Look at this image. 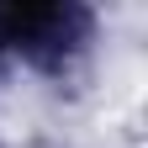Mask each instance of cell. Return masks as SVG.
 I'll list each match as a JSON object with an SVG mask.
<instances>
[{"instance_id":"obj_1","label":"cell","mask_w":148,"mask_h":148,"mask_svg":"<svg viewBox=\"0 0 148 148\" xmlns=\"http://www.w3.org/2000/svg\"><path fill=\"white\" fill-rule=\"evenodd\" d=\"M79 11L64 5H0V42H48L53 32H69Z\"/></svg>"}]
</instances>
